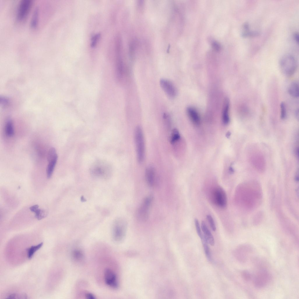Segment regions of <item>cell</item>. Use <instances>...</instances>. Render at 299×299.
Here are the masks:
<instances>
[{"label": "cell", "mask_w": 299, "mask_h": 299, "mask_svg": "<svg viewBox=\"0 0 299 299\" xmlns=\"http://www.w3.org/2000/svg\"><path fill=\"white\" fill-rule=\"evenodd\" d=\"M213 200L215 204L219 207L224 208L227 205V198L223 189L220 187H216L213 194Z\"/></svg>", "instance_id": "obj_7"}, {"label": "cell", "mask_w": 299, "mask_h": 299, "mask_svg": "<svg viewBox=\"0 0 299 299\" xmlns=\"http://www.w3.org/2000/svg\"><path fill=\"white\" fill-rule=\"evenodd\" d=\"M280 69L282 73L286 76L293 75L297 67L296 60L294 57L289 54L283 56L279 62Z\"/></svg>", "instance_id": "obj_2"}, {"label": "cell", "mask_w": 299, "mask_h": 299, "mask_svg": "<svg viewBox=\"0 0 299 299\" xmlns=\"http://www.w3.org/2000/svg\"><path fill=\"white\" fill-rule=\"evenodd\" d=\"M104 279L105 283L109 286L114 288L118 287V284L116 276L112 270L107 269L105 270Z\"/></svg>", "instance_id": "obj_13"}, {"label": "cell", "mask_w": 299, "mask_h": 299, "mask_svg": "<svg viewBox=\"0 0 299 299\" xmlns=\"http://www.w3.org/2000/svg\"><path fill=\"white\" fill-rule=\"evenodd\" d=\"M35 217L38 220H41L47 215V212L45 210L39 208L35 213Z\"/></svg>", "instance_id": "obj_25"}, {"label": "cell", "mask_w": 299, "mask_h": 299, "mask_svg": "<svg viewBox=\"0 0 299 299\" xmlns=\"http://www.w3.org/2000/svg\"><path fill=\"white\" fill-rule=\"evenodd\" d=\"M294 39L296 41V42L298 43L299 39V36L298 34L297 33H295L294 35Z\"/></svg>", "instance_id": "obj_36"}, {"label": "cell", "mask_w": 299, "mask_h": 299, "mask_svg": "<svg viewBox=\"0 0 299 299\" xmlns=\"http://www.w3.org/2000/svg\"><path fill=\"white\" fill-rule=\"evenodd\" d=\"M252 246L249 244H244L240 246L237 250V255L238 259L242 263H245L249 255L253 251Z\"/></svg>", "instance_id": "obj_12"}, {"label": "cell", "mask_w": 299, "mask_h": 299, "mask_svg": "<svg viewBox=\"0 0 299 299\" xmlns=\"http://www.w3.org/2000/svg\"><path fill=\"white\" fill-rule=\"evenodd\" d=\"M163 118L165 124L167 126L169 127L170 125L171 120L169 115L166 113H164L163 114Z\"/></svg>", "instance_id": "obj_31"}, {"label": "cell", "mask_w": 299, "mask_h": 299, "mask_svg": "<svg viewBox=\"0 0 299 299\" xmlns=\"http://www.w3.org/2000/svg\"><path fill=\"white\" fill-rule=\"evenodd\" d=\"M5 132L6 135L9 137L13 136L14 134V130L13 123L11 120L8 119L6 124Z\"/></svg>", "instance_id": "obj_20"}, {"label": "cell", "mask_w": 299, "mask_h": 299, "mask_svg": "<svg viewBox=\"0 0 299 299\" xmlns=\"http://www.w3.org/2000/svg\"><path fill=\"white\" fill-rule=\"evenodd\" d=\"M200 239L203 245L206 256L209 261H211L212 260L211 256L210 248L208 245V244L203 234Z\"/></svg>", "instance_id": "obj_21"}, {"label": "cell", "mask_w": 299, "mask_h": 299, "mask_svg": "<svg viewBox=\"0 0 299 299\" xmlns=\"http://www.w3.org/2000/svg\"><path fill=\"white\" fill-rule=\"evenodd\" d=\"M201 228L203 233V234L208 244L211 246H214L215 241L213 237L205 222L203 221L201 222Z\"/></svg>", "instance_id": "obj_15"}, {"label": "cell", "mask_w": 299, "mask_h": 299, "mask_svg": "<svg viewBox=\"0 0 299 299\" xmlns=\"http://www.w3.org/2000/svg\"><path fill=\"white\" fill-rule=\"evenodd\" d=\"M242 187V200L244 208L251 210L260 204L262 194L260 187L254 184H244Z\"/></svg>", "instance_id": "obj_1"}, {"label": "cell", "mask_w": 299, "mask_h": 299, "mask_svg": "<svg viewBox=\"0 0 299 299\" xmlns=\"http://www.w3.org/2000/svg\"><path fill=\"white\" fill-rule=\"evenodd\" d=\"M32 0H22L20 2L18 9L17 19L22 20L27 16L32 4Z\"/></svg>", "instance_id": "obj_11"}, {"label": "cell", "mask_w": 299, "mask_h": 299, "mask_svg": "<svg viewBox=\"0 0 299 299\" xmlns=\"http://www.w3.org/2000/svg\"><path fill=\"white\" fill-rule=\"evenodd\" d=\"M39 206L38 205H35L31 206L29 208L30 210L32 212H35L39 209Z\"/></svg>", "instance_id": "obj_34"}, {"label": "cell", "mask_w": 299, "mask_h": 299, "mask_svg": "<svg viewBox=\"0 0 299 299\" xmlns=\"http://www.w3.org/2000/svg\"><path fill=\"white\" fill-rule=\"evenodd\" d=\"M241 275L242 278L246 281H250L252 278L251 273L248 270H244L241 273Z\"/></svg>", "instance_id": "obj_28"}, {"label": "cell", "mask_w": 299, "mask_h": 299, "mask_svg": "<svg viewBox=\"0 0 299 299\" xmlns=\"http://www.w3.org/2000/svg\"><path fill=\"white\" fill-rule=\"evenodd\" d=\"M127 227V223L124 218H119L115 220L112 228V236L114 241H120L124 238Z\"/></svg>", "instance_id": "obj_3"}, {"label": "cell", "mask_w": 299, "mask_h": 299, "mask_svg": "<svg viewBox=\"0 0 299 299\" xmlns=\"http://www.w3.org/2000/svg\"><path fill=\"white\" fill-rule=\"evenodd\" d=\"M289 94L293 97H299V84L297 81L293 82L289 86L288 90Z\"/></svg>", "instance_id": "obj_19"}, {"label": "cell", "mask_w": 299, "mask_h": 299, "mask_svg": "<svg viewBox=\"0 0 299 299\" xmlns=\"http://www.w3.org/2000/svg\"><path fill=\"white\" fill-rule=\"evenodd\" d=\"M271 276L265 269L259 270L255 276L253 280L254 286L258 288H262L266 286L270 281Z\"/></svg>", "instance_id": "obj_6"}, {"label": "cell", "mask_w": 299, "mask_h": 299, "mask_svg": "<svg viewBox=\"0 0 299 299\" xmlns=\"http://www.w3.org/2000/svg\"><path fill=\"white\" fill-rule=\"evenodd\" d=\"M72 256L75 261H79L83 259L84 255L81 250L78 249H75L72 252Z\"/></svg>", "instance_id": "obj_23"}, {"label": "cell", "mask_w": 299, "mask_h": 299, "mask_svg": "<svg viewBox=\"0 0 299 299\" xmlns=\"http://www.w3.org/2000/svg\"><path fill=\"white\" fill-rule=\"evenodd\" d=\"M229 100L228 98H227L225 102L222 116V122L225 124H228L230 121L229 113Z\"/></svg>", "instance_id": "obj_17"}, {"label": "cell", "mask_w": 299, "mask_h": 299, "mask_svg": "<svg viewBox=\"0 0 299 299\" xmlns=\"http://www.w3.org/2000/svg\"><path fill=\"white\" fill-rule=\"evenodd\" d=\"M100 35L99 34H98L95 35L93 37L91 44V46L92 47H94L95 46L97 41L100 37Z\"/></svg>", "instance_id": "obj_33"}, {"label": "cell", "mask_w": 299, "mask_h": 299, "mask_svg": "<svg viewBox=\"0 0 299 299\" xmlns=\"http://www.w3.org/2000/svg\"><path fill=\"white\" fill-rule=\"evenodd\" d=\"M160 86L167 96L171 98L175 97L177 95V89L173 83L169 80L161 79L160 81Z\"/></svg>", "instance_id": "obj_10"}, {"label": "cell", "mask_w": 299, "mask_h": 299, "mask_svg": "<svg viewBox=\"0 0 299 299\" xmlns=\"http://www.w3.org/2000/svg\"><path fill=\"white\" fill-rule=\"evenodd\" d=\"M206 218L209 223L212 230L213 231H215L216 230V227L213 218L211 215H208L206 216Z\"/></svg>", "instance_id": "obj_29"}, {"label": "cell", "mask_w": 299, "mask_h": 299, "mask_svg": "<svg viewBox=\"0 0 299 299\" xmlns=\"http://www.w3.org/2000/svg\"><path fill=\"white\" fill-rule=\"evenodd\" d=\"M212 46L213 49L217 51H219L221 48L220 44L216 41H213L212 43Z\"/></svg>", "instance_id": "obj_32"}, {"label": "cell", "mask_w": 299, "mask_h": 299, "mask_svg": "<svg viewBox=\"0 0 299 299\" xmlns=\"http://www.w3.org/2000/svg\"><path fill=\"white\" fill-rule=\"evenodd\" d=\"M38 15V10L36 8L34 12L31 22V26L32 27H35L37 23Z\"/></svg>", "instance_id": "obj_26"}, {"label": "cell", "mask_w": 299, "mask_h": 299, "mask_svg": "<svg viewBox=\"0 0 299 299\" xmlns=\"http://www.w3.org/2000/svg\"><path fill=\"white\" fill-rule=\"evenodd\" d=\"M242 29L241 35L243 37L254 36L259 34L257 32L250 30L249 25L247 23H245L243 24Z\"/></svg>", "instance_id": "obj_18"}, {"label": "cell", "mask_w": 299, "mask_h": 299, "mask_svg": "<svg viewBox=\"0 0 299 299\" xmlns=\"http://www.w3.org/2000/svg\"><path fill=\"white\" fill-rule=\"evenodd\" d=\"M48 164L46 169V175L48 178H50L53 173L58 160V155L55 149L51 148L48 154Z\"/></svg>", "instance_id": "obj_9"}, {"label": "cell", "mask_w": 299, "mask_h": 299, "mask_svg": "<svg viewBox=\"0 0 299 299\" xmlns=\"http://www.w3.org/2000/svg\"><path fill=\"white\" fill-rule=\"evenodd\" d=\"M299 111V110H298H298H297L296 111V112H295V116H296V117H297L298 118V117H299V116H298L299 115V111Z\"/></svg>", "instance_id": "obj_37"}, {"label": "cell", "mask_w": 299, "mask_h": 299, "mask_svg": "<svg viewBox=\"0 0 299 299\" xmlns=\"http://www.w3.org/2000/svg\"><path fill=\"white\" fill-rule=\"evenodd\" d=\"M85 296L87 299H95V296L92 293H87L86 294Z\"/></svg>", "instance_id": "obj_35"}, {"label": "cell", "mask_w": 299, "mask_h": 299, "mask_svg": "<svg viewBox=\"0 0 299 299\" xmlns=\"http://www.w3.org/2000/svg\"><path fill=\"white\" fill-rule=\"evenodd\" d=\"M152 200V196H148L144 199L136 212V217L139 221H145L148 219L149 209Z\"/></svg>", "instance_id": "obj_5"}, {"label": "cell", "mask_w": 299, "mask_h": 299, "mask_svg": "<svg viewBox=\"0 0 299 299\" xmlns=\"http://www.w3.org/2000/svg\"><path fill=\"white\" fill-rule=\"evenodd\" d=\"M194 223L197 234L200 238L203 235L200 228V225L198 220L196 218L194 220Z\"/></svg>", "instance_id": "obj_30"}, {"label": "cell", "mask_w": 299, "mask_h": 299, "mask_svg": "<svg viewBox=\"0 0 299 299\" xmlns=\"http://www.w3.org/2000/svg\"><path fill=\"white\" fill-rule=\"evenodd\" d=\"M43 245V243L41 242L37 245L32 246L27 249V257L29 259L32 258L34 253L40 248Z\"/></svg>", "instance_id": "obj_22"}, {"label": "cell", "mask_w": 299, "mask_h": 299, "mask_svg": "<svg viewBox=\"0 0 299 299\" xmlns=\"http://www.w3.org/2000/svg\"><path fill=\"white\" fill-rule=\"evenodd\" d=\"M155 172L154 167L150 166L145 170V176L147 182L150 187L153 186L155 179Z\"/></svg>", "instance_id": "obj_14"}, {"label": "cell", "mask_w": 299, "mask_h": 299, "mask_svg": "<svg viewBox=\"0 0 299 299\" xmlns=\"http://www.w3.org/2000/svg\"><path fill=\"white\" fill-rule=\"evenodd\" d=\"M188 115L192 121L195 124H199L200 119L199 115L197 110L194 107H189L187 109Z\"/></svg>", "instance_id": "obj_16"}, {"label": "cell", "mask_w": 299, "mask_h": 299, "mask_svg": "<svg viewBox=\"0 0 299 299\" xmlns=\"http://www.w3.org/2000/svg\"><path fill=\"white\" fill-rule=\"evenodd\" d=\"M135 140L138 161L142 163L145 157V146L143 131L141 127L137 126L135 132Z\"/></svg>", "instance_id": "obj_4"}, {"label": "cell", "mask_w": 299, "mask_h": 299, "mask_svg": "<svg viewBox=\"0 0 299 299\" xmlns=\"http://www.w3.org/2000/svg\"><path fill=\"white\" fill-rule=\"evenodd\" d=\"M180 138V136L178 130L176 129H173L171 133L170 141L171 143L173 144L178 141Z\"/></svg>", "instance_id": "obj_24"}, {"label": "cell", "mask_w": 299, "mask_h": 299, "mask_svg": "<svg viewBox=\"0 0 299 299\" xmlns=\"http://www.w3.org/2000/svg\"><path fill=\"white\" fill-rule=\"evenodd\" d=\"M107 166L104 163H96L92 167L91 173L94 176L102 178H108L110 175V170Z\"/></svg>", "instance_id": "obj_8"}, {"label": "cell", "mask_w": 299, "mask_h": 299, "mask_svg": "<svg viewBox=\"0 0 299 299\" xmlns=\"http://www.w3.org/2000/svg\"><path fill=\"white\" fill-rule=\"evenodd\" d=\"M280 116L282 119H285L286 116L287 112L286 107L285 103L282 102L280 104Z\"/></svg>", "instance_id": "obj_27"}]
</instances>
